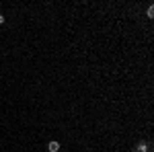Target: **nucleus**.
Instances as JSON below:
<instances>
[{"instance_id":"nucleus-1","label":"nucleus","mask_w":154,"mask_h":152,"mask_svg":"<svg viewBox=\"0 0 154 152\" xmlns=\"http://www.w3.org/2000/svg\"><path fill=\"white\" fill-rule=\"evenodd\" d=\"M48 150L49 152H58L60 150V142H49V144H48Z\"/></svg>"},{"instance_id":"nucleus-2","label":"nucleus","mask_w":154,"mask_h":152,"mask_svg":"<svg viewBox=\"0 0 154 152\" xmlns=\"http://www.w3.org/2000/svg\"><path fill=\"white\" fill-rule=\"evenodd\" d=\"M136 150H138V152H146V150H148V146L142 142V144H138V148H136Z\"/></svg>"},{"instance_id":"nucleus-3","label":"nucleus","mask_w":154,"mask_h":152,"mask_svg":"<svg viewBox=\"0 0 154 152\" xmlns=\"http://www.w3.org/2000/svg\"><path fill=\"white\" fill-rule=\"evenodd\" d=\"M146 14H148V17L152 19V17H154V6H148V11H146Z\"/></svg>"},{"instance_id":"nucleus-4","label":"nucleus","mask_w":154,"mask_h":152,"mask_svg":"<svg viewBox=\"0 0 154 152\" xmlns=\"http://www.w3.org/2000/svg\"><path fill=\"white\" fill-rule=\"evenodd\" d=\"M2 23H4V17H2V14H0V25H2Z\"/></svg>"}]
</instances>
